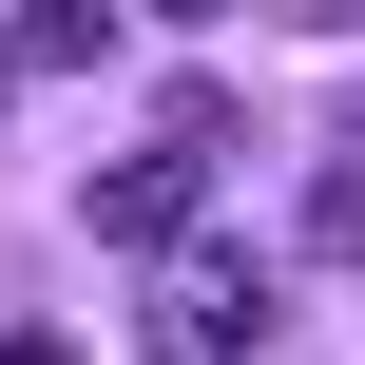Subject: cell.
I'll list each match as a JSON object with an SVG mask.
<instances>
[{
    "mask_svg": "<svg viewBox=\"0 0 365 365\" xmlns=\"http://www.w3.org/2000/svg\"><path fill=\"white\" fill-rule=\"evenodd\" d=\"M212 154H231V96H173V115H154V154H115V173H96V250H173V231H192V192H212Z\"/></svg>",
    "mask_w": 365,
    "mask_h": 365,
    "instance_id": "cell-1",
    "label": "cell"
},
{
    "mask_svg": "<svg viewBox=\"0 0 365 365\" xmlns=\"http://www.w3.org/2000/svg\"><path fill=\"white\" fill-rule=\"evenodd\" d=\"M135 346L154 365H250L269 346V269H250V250H173L154 308H135Z\"/></svg>",
    "mask_w": 365,
    "mask_h": 365,
    "instance_id": "cell-2",
    "label": "cell"
},
{
    "mask_svg": "<svg viewBox=\"0 0 365 365\" xmlns=\"http://www.w3.org/2000/svg\"><path fill=\"white\" fill-rule=\"evenodd\" d=\"M0 38H19V77H77V58H96V38H115V0H19V19H0Z\"/></svg>",
    "mask_w": 365,
    "mask_h": 365,
    "instance_id": "cell-3",
    "label": "cell"
},
{
    "mask_svg": "<svg viewBox=\"0 0 365 365\" xmlns=\"http://www.w3.org/2000/svg\"><path fill=\"white\" fill-rule=\"evenodd\" d=\"M0 365H77V346H58V327H0Z\"/></svg>",
    "mask_w": 365,
    "mask_h": 365,
    "instance_id": "cell-4",
    "label": "cell"
},
{
    "mask_svg": "<svg viewBox=\"0 0 365 365\" xmlns=\"http://www.w3.org/2000/svg\"><path fill=\"white\" fill-rule=\"evenodd\" d=\"M154 19H212V0H154Z\"/></svg>",
    "mask_w": 365,
    "mask_h": 365,
    "instance_id": "cell-5",
    "label": "cell"
},
{
    "mask_svg": "<svg viewBox=\"0 0 365 365\" xmlns=\"http://www.w3.org/2000/svg\"><path fill=\"white\" fill-rule=\"evenodd\" d=\"M0 96H19V38H0Z\"/></svg>",
    "mask_w": 365,
    "mask_h": 365,
    "instance_id": "cell-6",
    "label": "cell"
}]
</instances>
